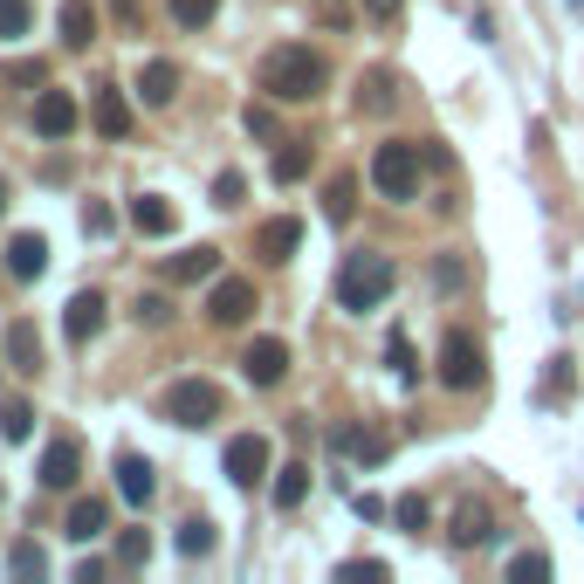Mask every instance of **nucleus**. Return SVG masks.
Masks as SVG:
<instances>
[{
	"label": "nucleus",
	"instance_id": "c9c22d12",
	"mask_svg": "<svg viewBox=\"0 0 584 584\" xmlns=\"http://www.w3.org/2000/svg\"><path fill=\"white\" fill-rule=\"evenodd\" d=\"M241 193H248L241 172H220V180H214V207H241Z\"/></svg>",
	"mask_w": 584,
	"mask_h": 584
},
{
	"label": "nucleus",
	"instance_id": "4468645a",
	"mask_svg": "<svg viewBox=\"0 0 584 584\" xmlns=\"http://www.w3.org/2000/svg\"><path fill=\"white\" fill-rule=\"evenodd\" d=\"M296 241H302V220H289V214L255 227V255H262V262H289V255H296Z\"/></svg>",
	"mask_w": 584,
	"mask_h": 584
},
{
	"label": "nucleus",
	"instance_id": "7ed1b4c3",
	"mask_svg": "<svg viewBox=\"0 0 584 584\" xmlns=\"http://www.w3.org/2000/svg\"><path fill=\"white\" fill-rule=\"evenodd\" d=\"M371 186L386 193V199H413L420 193V145H405V138L378 145L371 151Z\"/></svg>",
	"mask_w": 584,
	"mask_h": 584
},
{
	"label": "nucleus",
	"instance_id": "4be33fe9",
	"mask_svg": "<svg viewBox=\"0 0 584 584\" xmlns=\"http://www.w3.org/2000/svg\"><path fill=\"white\" fill-rule=\"evenodd\" d=\"M337 447L351 454V461H365V468L392 454V440H386V434H371V426H344V434H337Z\"/></svg>",
	"mask_w": 584,
	"mask_h": 584
},
{
	"label": "nucleus",
	"instance_id": "cd10ccee",
	"mask_svg": "<svg viewBox=\"0 0 584 584\" xmlns=\"http://www.w3.org/2000/svg\"><path fill=\"white\" fill-rule=\"evenodd\" d=\"M214 543H220V537H214L207 516H186V523H180V557H207Z\"/></svg>",
	"mask_w": 584,
	"mask_h": 584
},
{
	"label": "nucleus",
	"instance_id": "f3484780",
	"mask_svg": "<svg viewBox=\"0 0 584 584\" xmlns=\"http://www.w3.org/2000/svg\"><path fill=\"white\" fill-rule=\"evenodd\" d=\"M104 529H111V502H104V495H83V502L69 509V537H76V543H96Z\"/></svg>",
	"mask_w": 584,
	"mask_h": 584
},
{
	"label": "nucleus",
	"instance_id": "6e6552de",
	"mask_svg": "<svg viewBox=\"0 0 584 584\" xmlns=\"http://www.w3.org/2000/svg\"><path fill=\"white\" fill-rule=\"evenodd\" d=\"M138 96L151 111H165L172 96H180V62H165V56H151V62H138Z\"/></svg>",
	"mask_w": 584,
	"mask_h": 584
},
{
	"label": "nucleus",
	"instance_id": "2eb2a0df",
	"mask_svg": "<svg viewBox=\"0 0 584 584\" xmlns=\"http://www.w3.org/2000/svg\"><path fill=\"white\" fill-rule=\"evenodd\" d=\"M151 489H159V481H151V461H145V454H117V495L145 509V502H151Z\"/></svg>",
	"mask_w": 584,
	"mask_h": 584
},
{
	"label": "nucleus",
	"instance_id": "20e7f679",
	"mask_svg": "<svg viewBox=\"0 0 584 584\" xmlns=\"http://www.w3.org/2000/svg\"><path fill=\"white\" fill-rule=\"evenodd\" d=\"M481 378H489V365H481V344L468 337V330H447V337H440V386L474 392Z\"/></svg>",
	"mask_w": 584,
	"mask_h": 584
},
{
	"label": "nucleus",
	"instance_id": "393cba45",
	"mask_svg": "<svg viewBox=\"0 0 584 584\" xmlns=\"http://www.w3.org/2000/svg\"><path fill=\"white\" fill-rule=\"evenodd\" d=\"M358 111H371V117H386V111H392V76H386V69L358 76Z\"/></svg>",
	"mask_w": 584,
	"mask_h": 584
},
{
	"label": "nucleus",
	"instance_id": "c03bdc74",
	"mask_svg": "<svg viewBox=\"0 0 584 584\" xmlns=\"http://www.w3.org/2000/svg\"><path fill=\"white\" fill-rule=\"evenodd\" d=\"M399 8H405V0H365V14L378 21V28H386V21H399Z\"/></svg>",
	"mask_w": 584,
	"mask_h": 584
},
{
	"label": "nucleus",
	"instance_id": "473e14b6",
	"mask_svg": "<svg viewBox=\"0 0 584 584\" xmlns=\"http://www.w3.org/2000/svg\"><path fill=\"white\" fill-rule=\"evenodd\" d=\"M543 577H550V557L543 550H523L516 564H509V584H543Z\"/></svg>",
	"mask_w": 584,
	"mask_h": 584
},
{
	"label": "nucleus",
	"instance_id": "aec40b11",
	"mask_svg": "<svg viewBox=\"0 0 584 584\" xmlns=\"http://www.w3.org/2000/svg\"><path fill=\"white\" fill-rule=\"evenodd\" d=\"M8 268L21 275V283H35V275L48 268V241H42V234H14V241H8Z\"/></svg>",
	"mask_w": 584,
	"mask_h": 584
},
{
	"label": "nucleus",
	"instance_id": "a211bd4d",
	"mask_svg": "<svg viewBox=\"0 0 584 584\" xmlns=\"http://www.w3.org/2000/svg\"><path fill=\"white\" fill-rule=\"evenodd\" d=\"M90 104H96V131H104V138H131V104H124V90L104 83Z\"/></svg>",
	"mask_w": 584,
	"mask_h": 584
},
{
	"label": "nucleus",
	"instance_id": "dca6fc26",
	"mask_svg": "<svg viewBox=\"0 0 584 584\" xmlns=\"http://www.w3.org/2000/svg\"><path fill=\"white\" fill-rule=\"evenodd\" d=\"M8 365H14L21 378H35V371H42V337H35V323H28V317L8 323Z\"/></svg>",
	"mask_w": 584,
	"mask_h": 584
},
{
	"label": "nucleus",
	"instance_id": "de8ad7c7",
	"mask_svg": "<svg viewBox=\"0 0 584 584\" xmlns=\"http://www.w3.org/2000/svg\"><path fill=\"white\" fill-rule=\"evenodd\" d=\"M0 207H8V180H0Z\"/></svg>",
	"mask_w": 584,
	"mask_h": 584
},
{
	"label": "nucleus",
	"instance_id": "a19ab883",
	"mask_svg": "<svg viewBox=\"0 0 584 584\" xmlns=\"http://www.w3.org/2000/svg\"><path fill=\"white\" fill-rule=\"evenodd\" d=\"M165 317H172L165 296H138V323H165Z\"/></svg>",
	"mask_w": 584,
	"mask_h": 584
},
{
	"label": "nucleus",
	"instance_id": "412c9836",
	"mask_svg": "<svg viewBox=\"0 0 584 584\" xmlns=\"http://www.w3.org/2000/svg\"><path fill=\"white\" fill-rule=\"evenodd\" d=\"M214 268H220V248H207V241H199V248H186V255H172V262H165V275H172V283H207Z\"/></svg>",
	"mask_w": 584,
	"mask_h": 584
},
{
	"label": "nucleus",
	"instance_id": "49530a36",
	"mask_svg": "<svg viewBox=\"0 0 584 584\" xmlns=\"http://www.w3.org/2000/svg\"><path fill=\"white\" fill-rule=\"evenodd\" d=\"M117 21H124V28H138V21H145V8H138V0H117Z\"/></svg>",
	"mask_w": 584,
	"mask_h": 584
},
{
	"label": "nucleus",
	"instance_id": "39448f33",
	"mask_svg": "<svg viewBox=\"0 0 584 584\" xmlns=\"http://www.w3.org/2000/svg\"><path fill=\"white\" fill-rule=\"evenodd\" d=\"M165 420L172 426H207V420H220V386H214V378H180V386L165 392Z\"/></svg>",
	"mask_w": 584,
	"mask_h": 584
},
{
	"label": "nucleus",
	"instance_id": "72a5a7b5",
	"mask_svg": "<svg viewBox=\"0 0 584 584\" xmlns=\"http://www.w3.org/2000/svg\"><path fill=\"white\" fill-rule=\"evenodd\" d=\"M8 571H14V577H42V571H48V557H42L35 543H14V550H8Z\"/></svg>",
	"mask_w": 584,
	"mask_h": 584
},
{
	"label": "nucleus",
	"instance_id": "ddd939ff",
	"mask_svg": "<svg viewBox=\"0 0 584 584\" xmlns=\"http://www.w3.org/2000/svg\"><path fill=\"white\" fill-rule=\"evenodd\" d=\"M131 227H138V234H151V241H165L172 227H180V214H172L165 193H138L131 199Z\"/></svg>",
	"mask_w": 584,
	"mask_h": 584
},
{
	"label": "nucleus",
	"instance_id": "2f4dec72",
	"mask_svg": "<svg viewBox=\"0 0 584 584\" xmlns=\"http://www.w3.org/2000/svg\"><path fill=\"white\" fill-rule=\"evenodd\" d=\"M337 577H344V584H386L392 571L378 564V557H351V564H337Z\"/></svg>",
	"mask_w": 584,
	"mask_h": 584
},
{
	"label": "nucleus",
	"instance_id": "ea45409f",
	"mask_svg": "<svg viewBox=\"0 0 584 584\" xmlns=\"http://www.w3.org/2000/svg\"><path fill=\"white\" fill-rule=\"evenodd\" d=\"M42 76H48L42 62H8V83H21V90H28V83L42 90Z\"/></svg>",
	"mask_w": 584,
	"mask_h": 584
},
{
	"label": "nucleus",
	"instance_id": "1a4fd4ad",
	"mask_svg": "<svg viewBox=\"0 0 584 584\" xmlns=\"http://www.w3.org/2000/svg\"><path fill=\"white\" fill-rule=\"evenodd\" d=\"M96 330H104V296H96V289L69 296V310H62V337H69V344H90Z\"/></svg>",
	"mask_w": 584,
	"mask_h": 584
},
{
	"label": "nucleus",
	"instance_id": "7c9ffc66",
	"mask_svg": "<svg viewBox=\"0 0 584 584\" xmlns=\"http://www.w3.org/2000/svg\"><path fill=\"white\" fill-rule=\"evenodd\" d=\"M214 14H220V0H172V21H180V28H207Z\"/></svg>",
	"mask_w": 584,
	"mask_h": 584
},
{
	"label": "nucleus",
	"instance_id": "f8f14e48",
	"mask_svg": "<svg viewBox=\"0 0 584 584\" xmlns=\"http://www.w3.org/2000/svg\"><path fill=\"white\" fill-rule=\"evenodd\" d=\"M76 474H83V447H76V440H48V454H42V489H76Z\"/></svg>",
	"mask_w": 584,
	"mask_h": 584
},
{
	"label": "nucleus",
	"instance_id": "bb28decb",
	"mask_svg": "<svg viewBox=\"0 0 584 584\" xmlns=\"http://www.w3.org/2000/svg\"><path fill=\"white\" fill-rule=\"evenodd\" d=\"M28 434H35V405L8 399V405H0V440H28Z\"/></svg>",
	"mask_w": 584,
	"mask_h": 584
},
{
	"label": "nucleus",
	"instance_id": "a18cd8bd",
	"mask_svg": "<svg viewBox=\"0 0 584 584\" xmlns=\"http://www.w3.org/2000/svg\"><path fill=\"white\" fill-rule=\"evenodd\" d=\"M317 21H330V28H344V21H351V8H344V0H317Z\"/></svg>",
	"mask_w": 584,
	"mask_h": 584
},
{
	"label": "nucleus",
	"instance_id": "9d476101",
	"mask_svg": "<svg viewBox=\"0 0 584 584\" xmlns=\"http://www.w3.org/2000/svg\"><path fill=\"white\" fill-rule=\"evenodd\" d=\"M248 310H255V283H241V275L214 283V296H207V317H214V323H241Z\"/></svg>",
	"mask_w": 584,
	"mask_h": 584
},
{
	"label": "nucleus",
	"instance_id": "f257e3e1",
	"mask_svg": "<svg viewBox=\"0 0 584 584\" xmlns=\"http://www.w3.org/2000/svg\"><path fill=\"white\" fill-rule=\"evenodd\" d=\"M330 83V69L310 42H283V48H268L262 56V90L275 96V104H310V96Z\"/></svg>",
	"mask_w": 584,
	"mask_h": 584
},
{
	"label": "nucleus",
	"instance_id": "37998d69",
	"mask_svg": "<svg viewBox=\"0 0 584 584\" xmlns=\"http://www.w3.org/2000/svg\"><path fill=\"white\" fill-rule=\"evenodd\" d=\"M83 234H111V207H96V199H90V207H83Z\"/></svg>",
	"mask_w": 584,
	"mask_h": 584
},
{
	"label": "nucleus",
	"instance_id": "5701e85b",
	"mask_svg": "<svg viewBox=\"0 0 584 584\" xmlns=\"http://www.w3.org/2000/svg\"><path fill=\"white\" fill-rule=\"evenodd\" d=\"M90 35H96V8H90V0H62V42L90 48Z\"/></svg>",
	"mask_w": 584,
	"mask_h": 584
},
{
	"label": "nucleus",
	"instance_id": "c756f323",
	"mask_svg": "<svg viewBox=\"0 0 584 584\" xmlns=\"http://www.w3.org/2000/svg\"><path fill=\"white\" fill-rule=\"evenodd\" d=\"M28 21H35V8H28V0H0V42L28 35Z\"/></svg>",
	"mask_w": 584,
	"mask_h": 584
},
{
	"label": "nucleus",
	"instance_id": "4c0bfd02",
	"mask_svg": "<svg viewBox=\"0 0 584 584\" xmlns=\"http://www.w3.org/2000/svg\"><path fill=\"white\" fill-rule=\"evenodd\" d=\"M571 392V358H550V378H543V399H564Z\"/></svg>",
	"mask_w": 584,
	"mask_h": 584
},
{
	"label": "nucleus",
	"instance_id": "f03ea898",
	"mask_svg": "<svg viewBox=\"0 0 584 584\" xmlns=\"http://www.w3.org/2000/svg\"><path fill=\"white\" fill-rule=\"evenodd\" d=\"M392 283H399V268L386 262V255H351L344 268H337V302L344 310H378V302L392 296Z\"/></svg>",
	"mask_w": 584,
	"mask_h": 584
},
{
	"label": "nucleus",
	"instance_id": "c85d7f7f",
	"mask_svg": "<svg viewBox=\"0 0 584 584\" xmlns=\"http://www.w3.org/2000/svg\"><path fill=\"white\" fill-rule=\"evenodd\" d=\"M302 165H310V145H302V138H283V151H275V180H302Z\"/></svg>",
	"mask_w": 584,
	"mask_h": 584
},
{
	"label": "nucleus",
	"instance_id": "0eeeda50",
	"mask_svg": "<svg viewBox=\"0 0 584 584\" xmlns=\"http://www.w3.org/2000/svg\"><path fill=\"white\" fill-rule=\"evenodd\" d=\"M241 371H248V386H283L289 378V344L283 337H255L241 351Z\"/></svg>",
	"mask_w": 584,
	"mask_h": 584
},
{
	"label": "nucleus",
	"instance_id": "79ce46f5",
	"mask_svg": "<svg viewBox=\"0 0 584 584\" xmlns=\"http://www.w3.org/2000/svg\"><path fill=\"white\" fill-rule=\"evenodd\" d=\"M248 131H255V138H275V111H268V104H248Z\"/></svg>",
	"mask_w": 584,
	"mask_h": 584
},
{
	"label": "nucleus",
	"instance_id": "58836bf2",
	"mask_svg": "<svg viewBox=\"0 0 584 584\" xmlns=\"http://www.w3.org/2000/svg\"><path fill=\"white\" fill-rule=\"evenodd\" d=\"M399 529H413V537L426 529V502H420V495H405V502H399Z\"/></svg>",
	"mask_w": 584,
	"mask_h": 584
},
{
	"label": "nucleus",
	"instance_id": "f704fd0d",
	"mask_svg": "<svg viewBox=\"0 0 584 584\" xmlns=\"http://www.w3.org/2000/svg\"><path fill=\"white\" fill-rule=\"evenodd\" d=\"M145 557H151V537H145V529H124V537H117V564H145Z\"/></svg>",
	"mask_w": 584,
	"mask_h": 584
},
{
	"label": "nucleus",
	"instance_id": "b1692460",
	"mask_svg": "<svg viewBox=\"0 0 584 584\" xmlns=\"http://www.w3.org/2000/svg\"><path fill=\"white\" fill-rule=\"evenodd\" d=\"M310 495V468L289 461V468H275V509H296V502Z\"/></svg>",
	"mask_w": 584,
	"mask_h": 584
},
{
	"label": "nucleus",
	"instance_id": "a878e982",
	"mask_svg": "<svg viewBox=\"0 0 584 584\" xmlns=\"http://www.w3.org/2000/svg\"><path fill=\"white\" fill-rule=\"evenodd\" d=\"M351 207H358V180H351V172H337V180H330V193H323V214L344 227V220H351Z\"/></svg>",
	"mask_w": 584,
	"mask_h": 584
},
{
	"label": "nucleus",
	"instance_id": "9b49d317",
	"mask_svg": "<svg viewBox=\"0 0 584 584\" xmlns=\"http://www.w3.org/2000/svg\"><path fill=\"white\" fill-rule=\"evenodd\" d=\"M35 131L42 138H69L76 131V96L69 90H42L35 96Z\"/></svg>",
	"mask_w": 584,
	"mask_h": 584
},
{
	"label": "nucleus",
	"instance_id": "423d86ee",
	"mask_svg": "<svg viewBox=\"0 0 584 584\" xmlns=\"http://www.w3.org/2000/svg\"><path fill=\"white\" fill-rule=\"evenodd\" d=\"M220 468H227V481L255 489V481L268 474V440L262 434H234V440H227V454H220Z\"/></svg>",
	"mask_w": 584,
	"mask_h": 584
},
{
	"label": "nucleus",
	"instance_id": "6ab92c4d",
	"mask_svg": "<svg viewBox=\"0 0 584 584\" xmlns=\"http://www.w3.org/2000/svg\"><path fill=\"white\" fill-rule=\"evenodd\" d=\"M447 537L461 543V550H474V543H489V537H495V516L481 509V502H461V509H454V529H447Z\"/></svg>",
	"mask_w": 584,
	"mask_h": 584
},
{
	"label": "nucleus",
	"instance_id": "e433bc0d",
	"mask_svg": "<svg viewBox=\"0 0 584 584\" xmlns=\"http://www.w3.org/2000/svg\"><path fill=\"white\" fill-rule=\"evenodd\" d=\"M386 358H392V371H399V378H413V371H420V365H413V344H405V330H392Z\"/></svg>",
	"mask_w": 584,
	"mask_h": 584
}]
</instances>
